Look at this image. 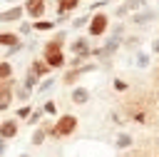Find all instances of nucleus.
Listing matches in <instances>:
<instances>
[{
  "label": "nucleus",
  "instance_id": "obj_1",
  "mask_svg": "<svg viewBox=\"0 0 159 157\" xmlns=\"http://www.w3.org/2000/svg\"><path fill=\"white\" fill-rule=\"evenodd\" d=\"M55 130H57V135H60V137L72 135V132L77 130V117H75V115H62V117H57Z\"/></svg>",
  "mask_w": 159,
  "mask_h": 157
},
{
  "label": "nucleus",
  "instance_id": "obj_2",
  "mask_svg": "<svg viewBox=\"0 0 159 157\" xmlns=\"http://www.w3.org/2000/svg\"><path fill=\"white\" fill-rule=\"evenodd\" d=\"M107 25H109L107 15H104V12H97V15H92V20H89V27H87V32H89L92 37H99V35H104V32H107Z\"/></svg>",
  "mask_w": 159,
  "mask_h": 157
},
{
  "label": "nucleus",
  "instance_id": "obj_3",
  "mask_svg": "<svg viewBox=\"0 0 159 157\" xmlns=\"http://www.w3.org/2000/svg\"><path fill=\"white\" fill-rule=\"evenodd\" d=\"M22 7H25V15L37 22V20L42 17V12H45V0H27Z\"/></svg>",
  "mask_w": 159,
  "mask_h": 157
},
{
  "label": "nucleus",
  "instance_id": "obj_4",
  "mask_svg": "<svg viewBox=\"0 0 159 157\" xmlns=\"http://www.w3.org/2000/svg\"><path fill=\"white\" fill-rule=\"evenodd\" d=\"M22 15H25V7L15 5V7L2 10V12H0V20H2V22H20V20H22Z\"/></svg>",
  "mask_w": 159,
  "mask_h": 157
},
{
  "label": "nucleus",
  "instance_id": "obj_5",
  "mask_svg": "<svg viewBox=\"0 0 159 157\" xmlns=\"http://www.w3.org/2000/svg\"><path fill=\"white\" fill-rule=\"evenodd\" d=\"M144 2H147V0H127V2H124V5H119L114 12H117V17H124V15H127V12H132V10H137V12H139V7H142Z\"/></svg>",
  "mask_w": 159,
  "mask_h": 157
},
{
  "label": "nucleus",
  "instance_id": "obj_6",
  "mask_svg": "<svg viewBox=\"0 0 159 157\" xmlns=\"http://www.w3.org/2000/svg\"><path fill=\"white\" fill-rule=\"evenodd\" d=\"M0 45H2L5 50H10V47H22V42H20V37H17L15 32H0Z\"/></svg>",
  "mask_w": 159,
  "mask_h": 157
},
{
  "label": "nucleus",
  "instance_id": "obj_7",
  "mask_svg": "<svg viewBox=\"0 0 159 157\" xmlns=\"http://www.w3.org/2000/svg\"><path fill=\"white\" fill-rule=\"evenodd\" d=\"M72 52H75V55H82V57L92 55V50H89V45H87V37H77V40H72Z\"/></svg>",
  "mask_w": 159,
  "mask_h": 157
},
{
  "label": "nucleus",
  "instance_id": "obj_8",
  "mask_svg": "<svg viewBox=\"0 0 159 157\" xmlns=\"http://www.w3.org/2000/svg\"><path fill=\"white\" fill-rule=\"evenodd\" d=\"M154 17H157V12H154L152 7H147V10H142V12H134L132 22H134V25H144V22H152Z\"/></svg>",
  "mask_w": 159,
  "mask_h": 157
},
{
  "label": "nucleus",
  "instance_id": "obj_9",
  "mask_svg": "<svg viewBox=\"0 0 159 157\" xmlns=\"http://www.w3.org/2000/svg\"><path fill=\"white\" fill-rule=\"evenodd\" d=\"M50 70H52V67L45 62V57H42V60H32V65H30V72H32V75H37V77H45Z\"/></svg>",
  "mask_w": 159,
  "mask_h": 157
},
{
  "label": "nucleus",
  "instance_id": "obj_10",
  "mask_svg": "<svg viewBox=\"0 0 159 157\" xmlns=\"http://www.w3.org/2000/svg\"><path fill=\"white\" fill-rule=\"evenodd\" d=\"M70 97H72L75 105H84V102L89 100V90H84V87L77 85V87H72V95H70Z\"/></svg>",
  "mask_w": 159,
  "mask_h": 157
},
{
  "label": "nucleus",
  "instance_id": "obj_11",
  "mask_svg": "<svg viewBox=\"0 0 159 157\" xmlns=\"http://www.w3.org/2000/svg\"><path fill=\"white\" fill-rule=\"evenodd\" d=\"M0 132H2V140L15 137V135H17V120H5L2 127H0Z\"/></svg>",
  "mask_w": 159,
  "mask_h": 157
},
{
  "label": "nucleus",
  "instance_id": "obj_12",
  "mask_svg": "<svg viewBox=\"0 0 159 157\" xmlns=\"http://www.w3.org/2000/svg\"><path fill=\"white\" fill-rule=\"evenodd\" d=\"M80 5V0H57V10L60 15H67V10H75Z\"/></svg>",
  "mask_w": 159,
  "mask_h": 157
},
{
  "label": "nucleus",
  "instance_id": "obj_13",
  "mask_svg": "<svg viewBox=\"0 0 159 157\" xmlns=\"http://www.w3.org/2000/svg\"><path fill=\"white\" fill-rule=\"evenodd\" d=\"M119 40H122V37H109V40H107V45H104V57H109V55H114V52L119 50Z\"/></svg>",
  "mask_w": 159,
  "mask_h": 157
},
{
  "label": "nucleus",
  "instance_id": "obj_14",
  "mask_svg": "<svg viewBox=\"0 0 159 157\" xmlns=\"http://www.w3.org/2000/svg\"><path fill=\"white\" fill-rule=\"evenodd\" d=\"M10 75H12V67H10L7 60H2V62H0V82H2V80H10Z\"/></svg>",
  "mask_w": 159,
  "mask_h": 157
},
{
  "label": "nucleus",
  "instance_id": "obj_15",
  "mask_svg": "<svg viewBox=\"0 0 159 157\" xmlns=\"http://www.w3.org/2000/svg\"><path fill=\"white\" fill-rule=\"evenodd\" d=\"M117 147H119V150H127V147H132V137H129L127 132L117 135Z\"/></svg>",
  "mask_w": 159,
  "mask_h": 157
},
{
  "label": "nucleus",
  "instance_id": "obj_16",
  "mask_svg": "<svg viewBox=\"0 0 159 157\" xmlns=\"http://www.w3.org/2000/svg\"><path fill=\"white\" fill-rule=\"evenodd\" d=\"M80 75H82V72H80V70H70V72H67V75H65V77H62V82H65V85H75V82H77V77H80Z\"/></svg>",
  "mask_w": 159,
  "mask_h": 157
},
{
  "label": "nucleus",
  "instance_id": "obj_17",
  "mask_svg": "<svg viewBox=\"0 0 159 157\" xmlns=\"http://www.w3.org/2000/svg\"><path fill=\"white\" fill-rule=\"evenodd\" d=\"M89 20H92V17H87V15H82V17H75V20H72V27H75V30H77V27H84V25L89 27Z\"/></svg>",
  "mask_w": 159,
  "mask_h": 157
},
{
  "label": "nucleus",
  "instance_id": "obj_18",
  "mask_svg": "<svg viewBox=\"0 0 159 157\" xmlns=\"http://www.w3.org/2000/svg\"><path fill=\"white\" fill-rule=\"evenodd\" d=\"M32 27L37 32H42V30H52V22L50 20H37V22H32Z\"/></svg>",
  "mask_w": 159,
  "mask_h": 157
},
{
  "label": "nucleus",
  "instance_id": "obj_19",
  "mask_svg": "<svg viewBox=\"0 0 159 157\" xmlns=\"http://www.w3.org/2000/svg\"><path fill=\"white\" fill-rule=\"evenodd\" d=\"M45 137H47V132H45V130H35V132H32V145H42V142H45Z\"/></svg>",
  "mask_w": 159,
  "mask_h": 157
},
{
  "label": "nucleus",
  "instance_id": "obj_20",
  "mask_svg": "<svg viewBox=\"0 0 159 157\" xmlns=\"http://www.w3.org/2000/svg\"><path fill=\"white\" fill-rule=\"evenodd\" d=\"M32 112H35L32 107H27V105H22V107L17 110V117H20V120H30V115H32Z\"/></svg>",
  "mask_w": 159,
  "mask_h": 157
},
{
  "label": "nucleus",
  "instance_id": "obj_21",
  "mask_svg": "<svg viewBox=\"0 0 159 157\" xmlns=\"http://www.w3.org/2000/svg\"><path fill=\"white\" fill-rule=\"evenodd\" d=\"M37 80H40L37 75H32V72H27V77H25V87H27V90H32V87L37 85Z\"/></svg>",
  "mask_w": 159,
  "mask_h": 157
},
{
  "label": "nucleus",
  "instance_id": "obj_22",
  "mask_svg": "<svg viewBox=\"0 0 159 157\" xmlns=\"http://www.w3.org/2000/svg\"><path fill=\"white\" fill-rule=\"evenodd\" d=\"M15 95H17V100H20V102H25V100L30 97V90H27V87H17V90H15Z\"/></svg>",
  "mask_w": 159,
  "mask_h": 157
},
{
  "label": "nucleus",
  "instance_id": "obj_23",
  "mask_svg": "<svg viewBox=\"0 0 159 157\" xmlns=\"http://www.w3.org/2000/svg\"><path fill=\"white\" fill-rule=\"evenodd\" d=\"M52 85H55V77H47V80H45V82H42L40 87H37V92H47V90H50Z\"/></svg>",
  "mask_w": 159,
  "mask_h": 157
},
{
  "label": "nucleus",
  "instance_id": "obj_24",
  "mask_svg": "<svg viewBox=\"0 0 159 157\" xmlns=\"http://www.w3.org/2000/svg\"><path fill=\"white\" fill-rule=\"evenodd\" d=\"M42 110H45V112H47V115H55V112H57V105H55V102H52V100H47V102H45V105H42Z\"/></svg>",
  "mask_w": 159,
  "mask_h": 157
},
{
  "label": "nucleus",
  "instance_id": "obj_25",
  "mask_svg": "<svg viewBox=\"0 0 159 157\" xmlns=\"http://www.w3.org/2000/svg\"><path fill=\"white\" fill-rule=\"evenodd\" d=\"M137 65H139V67H147V65H149V55L139 52V55H137Z\"/></svg>",
  "mask_w": 159,
  "mask_h": 157
},
{
  "label": "nucleus",
  "instance_id": "obj_26",
  "mask_svg": "<svg viewBox=\"0 0 159 157\" xmlns=\"http://www.w3.org/2000/svg\"><path fill=\"white\" fill-rule=\"evenodd\" d=\"M42 112H45V110H35V112L30 115V120H27V122H30V125H35V122H40V117H42Z\"/></svg>",
  "mask_w": 159,
  "mask_h": 157
},
{
  "label": "nucleus",
  "instance_id": "obj_27",
  "mask_svg": "<svg viewBox=\"0 0 159 157\" xmlns=\"http://www.w3.org/2000/svg\"><path fill=\"white\" fill-rule=\"evenodd\" d=\"M124 45H127V47H134V45H139V37H134V35H132V37H127V40H124Z\"/></svg>",
  "mask_w": 159,
  "mask_h": 157
},
{
  "label": "nucleus",
  "instance_id": "obj_28",
  "mask_svg": "<svg viewBox=\"0 0 159 157\" xmlns=\"http://www.w3.org/2000/svg\"><path fill=\"white\" fill-rule=\"evenodd\" d=\"M92 70H97V65H94V62H87V65H82V67H80V72H92Z\"/></svg>",
  "mask_w": 159,
  "mask_h": 157
},
{
  "label": "nucleus",
  "instance_id": "obj_29",
  "mask_svg": "<svg viewBox=\"0 0 159 157\" xmlns=\"http://www.w3.org/2000/svg\"><path fill=\"white\" fill-rule=\"evenodd\" d=\"M114 90L124 92V90H127V82H124V80H114Z\"/></svg>",
  "mask_w": 159,
  "mask_h": 157
},
{
  "label": "nucleus",
  "instance_id": "obj_30",
  "mask_svg": "<svg viewBox=\"0 0 159 157\" xmlns=\"http://www.w3.org/2000/svg\"><path fill=\"white\" fill-rule=\"evenodd\" d=\"M35 27L30 25V22H20V32H32Z\"/></svg>",
  "mask_w": 159,
  "mask_h": 157
},
{
  "label": "nucleus",
  "instance_id": "obj_31",
  "mask_svg": "<svg viewBox=\"0 0 159 157\" xmlns=\"http://www.w3.org/2000/svg\"><path fill=\"white\" fill-rule=\"evenodd\" d=\"M152 50H154V52L159 55V40H154V42H152Z\"/></svg>",
  "mask_w": 159,
  "mask_h": 157
},
{
  "label": "nucleus",
  "instance_id": "obj_32",
  "mask_svg": "<svg viewBox=\"0 0 159 157\" xmlns=\"http://www.w3.org/2000/svg\"><path fill=\"white\" fill-rule=\"evenodd\" d=\"M20 157H30V155H20Z\"/></svg>",
  "mask_w": 159,
  "mask_h": 157
}]
</instances>
